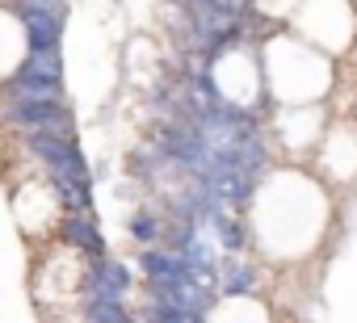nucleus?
<instances>
[{"instance_id": "f257e3e1", "label": "nucleus", "mask_w": 357, "mask_h": 323, "mask_svg": "<svg viewBox=\"0 0 357 323\" xmlns=\"http://www.w3.org/2000/svg\"><path fill=\"white\" fill-rule=\"evenodd\" d=\"M252 202H257V219L248 227H252V239L269 248L265 256H278V260L307 256L303 248H311L324 231V198L315 181L286 173L278 185L269 181L257 185Z\"/></svg>"}, {"instance_id": "f03ea898", "label": "nucleus", "mask_w": 357, "mask_h": 323, "mask_svg": "<svg viewBox=\"0 0 357 323\" xmlns=\"http://www.w3.org/2000/svg\"><path fill=\"white\" fill-rule=\"evenodd\" d=\"M202 323H273L269 306L252 294V290H240V294H223Z\"/></svg>"}, {"instance_id": "7ed1b4c3", "label": "nucleus", "mask_w": 357, "mask_h": 323, "mask_svg": "<svg viewBox=\"0 0 357 323\" xmlns=\"http://www.w3.org/2000/svg\"><path fill=\"white\" fill-rule=\"evenodd\" d=\"M130 231H135L139 239H155V231H160V227H155V219H151V214H139V219L130 223Z\"/></svg>"}]
</instances>
